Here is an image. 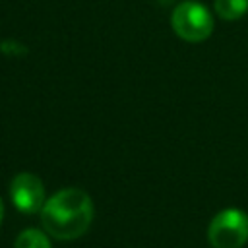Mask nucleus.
Segmentation results:
<instances>
[{
	"mask_svg": "<svg viewBox=\"0 0 248 248\" xmlns=\"http://www.w3.org/2000/svg\"><path fill=\"white\" fill-rule=\"evenodd\" d=\"M93 221V202L79 188H64L50 196L41 209L45 231L56 240L79 238Z\"/></svg>",
	"mask_w": 248,
	"mask_h": 248,
	"instance_id": "nucleus-1",
	"label": "nucleus"
},
{
	"mask_svg": "<svg viewBox=\"0 0 248 248\" xmlns=\"http://www.w3.org/2000/svg\"><path fill=\"white\" fill-rule=\"evenodd\" d=\"M170 25L180 39L188 43H202L213 31V17L202 2L184 0L178 6H174Z\"/></svg>",
	"mask_w": 248,
	"mask_h": 248,
	"instance_id": "nucleus-2",
	"label": "nucleus"
},
{
	"mask_svg": "<svg viewBox=\"0 0 248 248\" xmlns=\"http://www.w3.org/2000/svg\"><path fill=\"white\" fill-rule=\"evenodd\" d=\"M207 240L213 248L244 246L248 240V215L236 207L219 211L207 227Z\"/></svg>",
	"mask_w": 248,
	"mask_h": 248,
	"instance_id": "nucleus-3",
	"label": "nucleus"
},
{
	"mask_svg": "<svg viewBox=\"0 0 248 248\" xmlns=\"http://www.w3.org/2000/svg\"><path fill=\"white\" fill-rule=\"evenodd\" d=\"M10 200L21 213H39L45 205V186L33 172H17L10 182Z\"/></svg>",
	"mask_w": 248,
	"mask_h": 248,
	"instance_id": "nucleus-4",
	"label": "nucleus"
},
{
	"mask_svg": "<svg viewBox=\"0 0 248 248\" xmlns=\"http://www.w3.org/2000/svg\"><path fill=\"white\" fill-rule=\"evenodd\" d=\"M213 8L221 19L234 21L248 12V0H215Z\"/></svg>",
	"mask_w": 248,
	"mask_h": 248,
	"instance_id": "nucleus-5",
	"label": "nucleus"
},
{
	"mask_svg": "<svg viewBox=\"0 0 248 248\" xmlns=\"http://www.w3.org/2000/svg\"><path fill=\"white\" fill-rule=\"evenodd\" d=\"M14 248H50V240L39 229H25L17 234Z\"/></svg>",
	"mask_w": 248,
	"mask_h": 248,
	"instance_id": "nucleus-6",
	"label": "nucleus"
},
{
	"mask_svg": "<svg viewBox=\"0 0 248 248\" xmlns=\"http://www.w3.org/2000/svg\"><path fill=\"white\" fill-rule=\"evenodd\" d=\"M2 219H4V202L0 198V223H2Z\"/></svg>",
	"mask_w": 248,
	"mask_h": 248,
	"instance_id": "nucleus-7",
	"label": "nucleus"
},
{
	"mask_svg": "<svg viewBox=\"0 0 248 248\" xmlns=\"http://www.w3.org/2000/svg\"><path fill=\"white\" fill-rule=\"evenodd\" d=\"M159 2H161V4H170L172 0H159Z\"/></svg>",
	"mask_w": 248,
	"mask_h": 248,
	"instance_id": "nucleus-8",
	"label": "nucleus"
}]
</instances>
